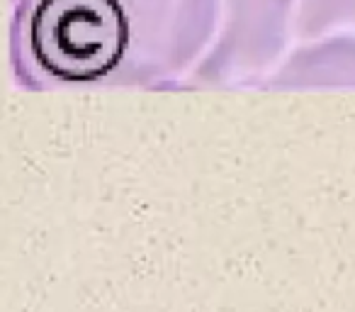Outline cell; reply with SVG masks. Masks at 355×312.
I'll return each instance as SVG.
<instances>
[{"mask_svg": "<svg viewBox=\"0 0 355 312\" xmlns=\"http://www.w3.org/2000/svg\"><path fill=\"white\" fill-rule=\"evenodd\" d=\"M12 61L37 85L193 79L222 0H12Z\"/></svg>", "mask_w": 355, "mask_h": 312, "instance_id": "cell-1", "label": "cell"}, {"mask_svg": "<svg viewBox=\"0 0 355 312\" xmlns=\"http://www.w3.org/2000/svg\"><path fill=\"white\" fill-rule=\"evenodd\" d=\"M292 40L270 79L355 83V0H300Z\"/></svg>", "mask_w": 355, "mask_h": 312, "instance_id": "cell-2", "label": "cell"}]
</instances>
